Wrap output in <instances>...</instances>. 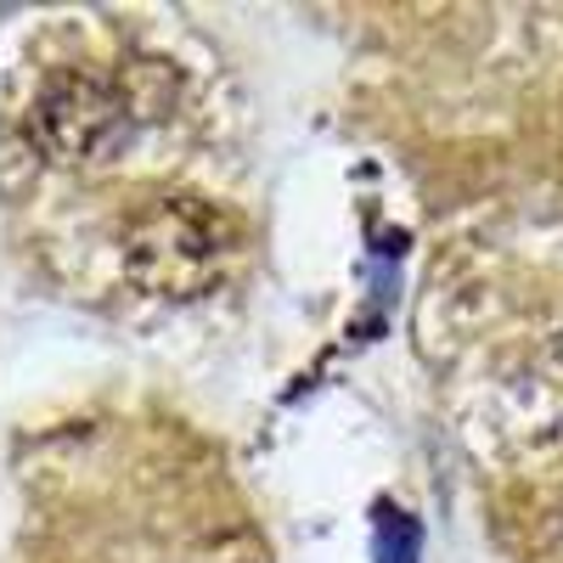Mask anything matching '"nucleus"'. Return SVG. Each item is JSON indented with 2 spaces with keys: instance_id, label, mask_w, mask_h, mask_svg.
Returning a JSON list of instances; mask_svg holds the SVG:
<instances>
[{
  "instance_id": "f257e3e1",
  "label": "nucleus",
  "mask_w": 563,
  "mask_h": 563,
  "mask_svg": "<svg viewBox=\"0 0 563 563\" xmlns=\"http://www.w3.org/2000/svg\"><path fill=\"white\" fill-rule=\"evenodd\" d=\"M130 119L135 113L124 102L119 79L74 68V74H63V79H52V85L40 90V102L29 113V130H34V141L52 158L85 164V158L119 147V141L130 135Z\"/></svg>"
},
{
  "instance_id": "f03ea898",
  "label": "nucleus",
  "mask_w": 563,
  "mask_h": 563,
  "mask_svg": "<svg viewBox=\"0 0 563 563\" xmlns=\"http://www.w3.org/2000/svg\"><path fill=\"white\" fill-rule=\"evenodd\" d=\"M214 254H220L214 249V220L198 214L186 198L147 209L130 225V271L147 282V288H164V294L198 288L214 265Z\"/></svg>"
}]
</instances>
